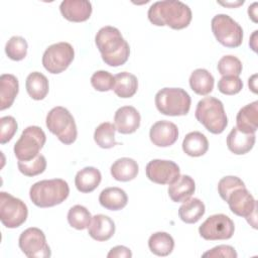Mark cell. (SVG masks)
<instances>
[{"mask_svg": "<svg viewBox=\"0 0 258 258\" xmlns=\"http://www.w3.org/2000/svg\"><path fill=\"white\" fill-rule=\"evenodd\" d=\"M244 3V1H239V2H226V3H223V2H219V4L221 5H224V6H232V7H236V6H239V5H242Z\"/></svg>", "mask_w": 258, "mask_h": 258, "instance_id": "obj_45", "label": "cell"}, {"mask_svg": "<svg viewBox=\"0 0 258 258\" xmlns=\"http://www.w3.org/2000/svg\"><path fill=\"white\" fill-rule=\"evenodd\" d=\"M255 140V133H244L237 127H234L227 136V146L232 153L243 155L253 148Z\"/></svg>", "mask_w": 258, "mask_h": 258, "instance_id": "obj_19", "label": "cell"}, {"mask_svg": "<svg viewBox=\"0 0 258 258\" xmlns=\"http://www.w3.org/2000/svg\"><path fill=\"white\" fill-rule=\"evenodd\" d=\"M75 58V50L69 42H57L49 45L42 55V66L50 74L66 71Z\"/></svg>", "mask_w": 258, "mask_h": 258, "instance_id": "obj_10", "label": "cell"}, {"mask_svg": "<svg viewBox=\"0 0 258 258\" xmlns=\"http://www.w3.org/2000/svg\"><path fill=\"white\" fill-rule=\"evenodd\" d=\"M92 215L89 210L81 205H76L69 210L68 222L71 227L77 230H85L89 227Z\"/></svg>", "mask_w": 258, "mask_h": 258, "instance_id": "obj_33", "label": "cell"}, {"mask_svg": "<svg viewBox=\"0 0 258 258\" xmlns=\"http://www.w3.org/2000/svg\"><path fill=\"white\" fill-rule=\"evenodd\" d=\"M190 89L198 95L206 96L214 89V77L206 69H197L189 76Z\"/></svg>", "mask_w": 258, "mask_h": 258, "instance_id": "obj_29", "label": "cell"}, {"mask_svg": "<svg viewBox=\"0 0 258 258\" xmlns=\"http://www.w3.org/2000/svg\"><path fill=\"white\" fill-rule=\"evenodd\" d=\"M19 92L17 78L11 74H3L0 77V110L3 111L12 106Z\"/></svg>", "mask_w": 258, "mask_h": 258, "instance_id": "obj_21", "label": "cell"}, {"mask_svg": "<svg viewBox=\"0 0 258 258\" xmlns=\"http://www.w3.org/2000/svg\"><path fill=\"white\" fill-rule=\"evenodd\" d=\"M28 216L27 206L12 195L0 192V221L8 229L20 227Z\"/></svg>", "mask_w": 258, "mask_h": 258, "instance_id": "obj_9", "label": "cell"}, {"mask_svg": "<svg viewBox=\"0 0 258 258\" xmlns=\"http://www.w3.org/2000/svg\"><path fill=\"white\" fill-rule=\"evenodd\" d=\"M108 258H131L132 253L129 248L125 246H115L107 254Z\"/></svg>", "mask_w": 258, "mask_h": 258, "instance_id": "obj_42", "label": "cell"}, {"mask_svg": "<svg viewBox=\"0 0 258 258\" xmlns=\"http://www.w3.org/2000/svg\"><path fill=\"white\" fill-rule=\"evenodd\" d=\"M99 203L109 211H119L126 207L128 197L126 191L120 187H107L100 192Z\"/></svg>", "mask_w": 258, "mask_h": 258, "instance_id": "obj_24", "label": "cell"}, {"mask_svg": "<svg viewBox=\"0 0 258 258\" xmlns=\"http://www.w3.org/2000/svg\"><path fill=\"white\" fill-rule=\"evenodd\" d=\"M234 222L224 214L210 216L199 228L201 237L209 241L230 239L234 235Z\"/></svg>", "mask_w": 258, "mask_h": 258, "instance_id": "obj_13", "label": "cell"}, {"mask_svg": "<svg viewBox=\"0 0 258 258\" xmlns=\"http://www.w3.org/2000/svg\"><path fill=\"white\" fill-rule=\"evenodd\" d=\"M115 77L114 93L123 99L133 97L138 89V80L136 76L128 72H121Z\"/></svg>", "mask_w": 258, "mask_h": 258, "instance_id": "obj_28", "label": "cell"}, {"mask_svg": "<svg viewBox=\"0 0 258 258\" xmlns=\"http://www.w3.org/2000/svg\"><path fill=\"white\" fill-rule=\"evenodd\" d=\"M69 195V184L61 178L37 181L29 189L31 202L39 208H50L59 205L68 199Z\"/></svg>", "mask_w": 258, "mask_h": 258, "instance_id": "obj_3", "label": "cell"}, {"mask_svg": "<svg viewBox=\"0 0 258 258\" xmlns=\"http://www.w3.org/2000/svg\"><path fill=\"white\" fill-rule=\"evenodd\" d=\"M157 110L166 116H184L189 112L191 99L181 88H163L155 95Z\"/></svg>", "mask_w": 258, "mask_h": 258, "instance_id": "obj_5", "label": "cell"}, {"mask_svg": "<svg viewBox=\"0 0 258 258\" xmlns=\"http://www.w3.org/2000/svg\"><path fill=\"white\" fill-rule=\"evenodd\" d=\"M202 256L209 258H237L238 255L234 247L230 245H219L205 252Z\"/></svg>", "mask_w": 258, "mask_h": 258, "instance_id": "obj_41", "label": "cell"}, {"mask_svg": "<svg viewBox=\"0 0 258 258\" xmlns=\"http://www.w3.org/2000/svg\"><path fill=\"white\" fill-rule=\"evenodd\" d=\"M25 88L31 99L36 101L43 100L49 91L48 80L43 74L32 72L26 78Z\"/></svg>", "mask_w": 258, "mask_h": 258, "instance_id": "obj_27", "label": "cell"}, {"mask_svg": "<svg viewBox=\"0 0 258 258\" xmlns=\"http://www.w3.org/2000/svg\"><path fill=\"white\" fill-rule=\"evenodd\" d=\"M237 128L244 133H255L258 128V102L242 107L236 116Z\"/></svg>", "mask_w": 258, "mask_h": 258, "instance_id": "obj_20", "label": "cell"}, {"mask_svg": "<svg viewBox=\"0 0 258 258\" xmlns=\"http://www.w3.org/2000/svg\"><path fill=\"white\" fill-rule=\"evenodd\" d=\"M91 85L99 92H108L114 88L115 77L107 71H97L91 77Z\"/></svg>", "mask_w": 258, "mask_h": 258, "instance_id": "obj_37", "label": "cell"}, {"mask_svg": "<svg viewBox=\"0 0 258 258\" xmlns=\"http://www.w3.org/2000/svg\"><path fill=\"white\" fill-rule=\"evenodd\" d=\"M148 247L157 256H168L174 248V240L166 232H156L149 237Z\"/></svg>", "mask_w": 258, "mask_h": 258, "instance_id": "obj_31", "label": "cell"}, {"mask_svg": "<svg viewBox=\"0 0 258 258\" xmlns=\"http://www.w3.org/2000/svg\"><path fill=\"white\" fill-rule=\"evenodd\" d=\"M28 44L21 36H12L5 45V52L12 60H22L27 54Z\"/></svg>", "mask_w": 258, "mask_h": 258, "instance_id": "obj_34", "label": "cell"}, {"mask_svg": "<svg viewBox=\"0 0 258 258\" xmlns=\"http://www.w3.org/2000/svg\"><path fill=\"white\" fill-rule=\"evenodd\" d=\"M46 141L44 131L38 126L26 127L14 144V154L18 160H30L39 154Z\"/></svg>", "mask_w": 258, "mask_h": 258, "instance_id": "obj_8", "label": "cell"}, {"mask_svg": "<svg viewBox=\"0 0 258 258\" xmlns=\"http://www.w3.org/2000/svg\"><path fill=\"white\" fill-rule=\"evenodd\" d=\"M149 21L156 26H169L172 29H183L191 21V10L178 0L156 1L148 9Z\"/></svg>", "mask_w": 258, "mask_h": 258, "instance_id": "obj_1", "label": "cell"}, {"mask_svg": "<svg viewBox=\"0 0 258 258\" xmlns=\"http://www.w3.org/2000/svg\"><path fill=\"white\" fill-rule=\"evenodd\" d=\"M257 2H254L251 6L248 7V14H249V17L254 21V22H257Z\"/></svg>", "mask_w": 258, "mask_h": 258, "instance_id": "obj_43", "label": "cell"}, {"mask_svg": "<svg viewBox=\"0 0 258 258\" xmlns=\"http://www.w3.org/2000/svg\"><path fill=\"white\" fill-rule=\"evenodd\" d=\"M110 171L114 179L118 181H130L137 176L139 166L134 159L121 157L113 162Z\"/></svg>", "mask_w": 258, "mask_h": 258, "instance_id": "obj_25", "label": "cell"}, {"mask_svg": "<svg viewBox=\"0 0 258 258\" xmlns=\"http://www.w3.org/2000/svg\"><path fill=\"white\" fill-rule=\"evenodd\" d=\"M196 190L195 180L186 174L179 175V177L169 184L168 196L174 203H183L188 200Z\"/></svg>", "mask_w": 258, "mask_h": 258, "instance_id": "obj_22", "label": "cell"}, {"mask_svg": "<svg viewBox=\"0 0 258 258\" xmlns=\"http://www.w3.org/2000/svg\"><path fill=\"white\" fill-rule=\"evenodd\" d=\"M59 10L67 20L83 22L90 18L93 8L88 0H63L59 5Z\"/></svg>", "mask_w": 258, "mask_h": 258, "instance_id": "obj_17", "label": "cell"}, {"mask_svg": "<svg viewBox=\"0 0 258 258\" xmlns=\"http://www.w3.org/2000/svg\"><path fill=\"white\" fill-rule=\"evenodd\" d=\"M256 78H257V75H253L251 78H249L248 80V85H249V88L251 89V91L253 93H257L256 91Z\"/></svg>", "mask_w": 258, "mask_h": 258, "instance_id": "obj_44", "label": "cell"}, {"mask_svg": "<svg viewBox=\"0 0 258 258\" xmlns=\"http://www.w3.org/2000/svg\"><path fill=\"white\" fill-rule=\"evenodd\" d=\"M18 129V124L14 117L4 116L0 118V143L9 142L15 135Z\"/></svg>", "mask_w": 258, "mask_h": 258, "instance_id": "obj_40", "label": "cell"}, {"mask_svg": "<svg viewBox=\"0 0 258 258\" xmlns=\"http://www.w3.org/2000/svg\"><path fill=\"white\" fill-rule=\"evenodd\" d=\"M102 180V174L99 169L93 166H87L79 170L75 177V184L79 191L83 194L95 190Z\"/></svg>", "mask_w": 258, "mask_h": 258, "instance_id": "obj_23", "label": "cell"}, {"mask_svg": "<svg viewBox=\"0 0 258 258\" xmlns=\"http://www.w3.org/2000/svg\"><path fill=\"white\" fill-rule=\"evenodd\" d=\"M196 119L213 134H221L228 125V118L223 103L215 97H205L200 100L196 112Z\"/></svg>", "mask_w": 258, "mask_h": 258, "instance_id": "obj_4", "label": "cell"}, {"mask_svg": "<svg viewBox=\"0 0 258 258\" xmlns=\"http://www.w3.org/2000/svg\"><path fill=\"white\" fill-rule=\"evenodd\" d=\"M209 149V141L207 137L199 131L187 133L182 141L183 152L191 157H200L207 153Z\"/></svg>", "mask_w": 258, "mask_h": 258, "instance_id": "obj_26", "label": "cell"}, {"mask_svg": "<svg viewBox=\"0 0 258 258\" xmlns=\"http://www.w3.org/2000/svg\"><path fill=\"white\" fill-rule=\"evenodd\" d=\"M226 203H228L233 214L245 218L253 228H256L257 203L246 186L233 190L229 195Z\"/></svg>", "mask_w": 258, "mask_h": 258, "instance_id": "obj_12", "label": "cell"}, {"mask_svg": "<svg viewBox=\"0 0 258 258\" xmlns=\"http://www.w3.org/2000/svg\"><path fill=\"white\" fill-rule=\"evenodd\" d=\"M45 123L47 129L61 143L70 145L76 141L78 136L77 125L73 115L67 108L61 106L52 108L46 115Z\"/></svg>", "mask_w": 258, "mask_h": 258, "instance_id": "obj_6", "label": "cell"}, {"mask_svg": "<svg viewBox=\"0 0 258 258\" xmlns=\"http://www.w3.org/2000/svg\"><path fill=\"white\" fill-rule=\"evenodd\" d=\"M149 180L158 184H171L180 175L179 166L171 160L153 159L145 167Z\"/></svg>", "mask_w": 258, "mask_h": 258, "instance_id": "obj_14", "label": "cell"}, {"mask_svg": "<svg viewBox=\"0 0 258 258\" xmlns=\"http://www.w3.org/2000/svg\"><path fill=\"white\" fill-rule=\"evenodd\" d=\"M239 187H245V183L238 176L228 175L220 179L218 183V192L223 201H227L229 195Z\"/></svg>", "mask_w": 258, "mask_h": 258, "instance_id": "obj_38", "label": "cell"}, {"mask_svg": "<svg viewBox=\"0 0 258 258\" xmlns=\"http://www.w3.org/2000/svg\"><path fill=\"white\" fill-rule=\"evenodd\" d=\"M149 138L151 142L158 147L171 146L178 138V128L170 121H157L150 128Z\"/></svg>", "mask_w": 258, "mask_h": 258, "instance_id": "obj_15", "label": "cell"}, {"mask_svg": "<svg viewBox=\"0 0 258 258\" xmlns=\"http://www.w3.org/2000/svg\"><path fill=\"white\" fill-rule=\"evenodd\" d=\"M205 204L200 199L189 198L179 207L178 217L186 224H195L205 215Z\"/></svg>", "mask_w": 258, "mask_h": 258, "instance_id": "obj_30", "label": "cell"}, {"mask_svg": "<svg viewBox=\"0 0 258 258\" xmlns=\"http://www.w3.org/2000/svg\"><path fill=\"white\" fill-rule=\"evenodd\" d=\"M95 42L106 64L119 67L128 60L130 46L118 28L110 25L100 28L95 36Z\"/></svg>", "mask_w": 258, "mask_h": 258, "instance_id": "obj_2", "label": "cell"}, {"mask_svg": "<svg viewBox=\"0 0 258 258\" xmlns=\"http://www.w3.org/2000/svg\"><path fill=\"white\" fill-rule=\"evenodd\" d=\"M114 221L103 214H98L92 217L91 223L88 227V234L96 241H108L115 234Z\"/></svg>", "mask_w": 258, "mask_h": 258, "instance_id": "obj_18", "label": "cell"}, {"mask_svg": "<svg viewBox=\"0 0 258 258\" xmlns=\"http://www.w3.org/2000/svg\"><path fill=\"white\" fill-rule=\"evenodd\" d=\"M218 72L224 77V76H237L242 73L243 66L241 60L232 54L224 55L220 58L217 64Z\"/></svg>", "mask_w": 258, "mask_h": 258, "instance_id": "obj_36", "label": "cell"}, {"mask_svg": "<svg viewBox=\"0 0 258 258\" xmlns=\"http://www.w3.org/2000/svg\"><path fill=\"white\" fill-rule=\"evenodd\" d=\"M212 31L222 45L238 47L243 41V29L240 24L227 14H217L211 21Z\"/></svg>", "mask_w": 258, "mask_h": 258, "instance_id": "obj_7", "label": "cell"}, {"mask_svg": "<svg viewBox=\"0 0 258 258\" xmlns=\"http://www.w3.org/2000/svg\"><path fill=\"white\" fill-rule=\"evenodd\" d=\"M115 131L116 127L110 122H103L94 132V140L97 145L104 149H109L118 145L119 143L115 140Z\"/></svg>", "mask_w": 258, "mask_h": 258, "instance_id": "obj_32", "label": "cell"}, {"mask_svg": "<svg viewBox=\"0 0 258 258\" xmlns=\"http://www.w3.org/2000/svg\"><path fill=\"white\" fill-rule=\"evenodd\" d=\"M17 166L19 171L25 176H35L45 170L46 159L42 154H38L36 157L30 160H18Z\"/></svg>", "mask_w": 258, "mask_h": 258, "instance_id": "obj_35", "label": "cell"}, {"mask_svg": "<svg viewBox=\"0 0 258 258\" xmlns=\"http://www.w3.org/2000/svg\"><path fill=\"white\" fill-rule=\"evenodd\" d=\"M18 245L24 255L29 258H47L51 255L43 231L36 227L24 230L19 236Z\"/></svg>", "mask_w": 258, "mask_h": 258, "instance_id": "obj_11", "label": "cell"}, {"mask_svg": "<svg viewBox=\"0 0 258 258\" xmlns=\"http://www.w3.org/2000/svg\"><path fill=\"white\" fill-rule=\"evenodd\" d=\"M141 117L133 106L120 107L114 115V125L121 134L134 133L140 126Z\"/></svg>", "mask_w": 258, "mask_h": 258, "instance_id": "obj_16", "label": "cell"}, {"mask_svg": "<svg viewBox=\"0 0 258 258\" xmlns=\"http://www.w3.org/2000/svg\"><path fill=\"white\" fill-rule=\"evenodd\" d=\"M242 89L243 82L237 76H224L218 82V90L224 95H236Z\"/></svg>", "mask_w": 258, "mask_h": 258, "instance_id": "obj_39", "label": "cell"}]
</instances>
